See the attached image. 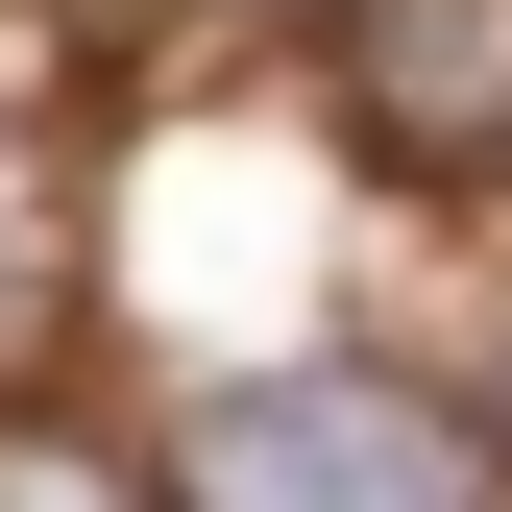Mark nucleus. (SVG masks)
<instances>
[{
  "instance_id": "1",
  "label": "nucleus",
  "mask_w": 512,
  "mask_h": 512,
  "mask_svg": "<svg viewBox=\"0 0 512 512\" xmlns=\"http://www.w3.org/2000/svg\"><path fill=\"white\" fill-rule=\"evenodd\" d=\"M171 512H488V439L391 366H269L171 439Z\"/></svg>"
},
{
  "instance_id": "2",
  "label": "nucleus",
  "mask_w": 512,
  "mask_h": 512,
  "mask_svg": "<svg viewBox=\"0 0 512 512\" xmlns=\"http://www.w3.org/2000/svg\"><path fill=\"white\" fill-rule=\"evenodd\" d=\"M342 74L391 171H488L512 147V0H342Z\"/></svg>"
},
{
  "instance_id": "3",
  "label": "nucleus",
  "mask_w": 512,
  "mask_h": 512,
  "mask_svg": "<svg viewBox=\"0 0 512 512\" xmlns=\"http://www.w3.org/2000/svg\"><path fill=\"white\" fill-rule=\"evenodd\" d=\"M49 317H74V196H49V171L0 147V391L49 366Z\"/></svg>"
},
{
  "instance_id": "4",
  "label": "nucleus",
  "mask_w": 512,
  "mask_h": 512,
  "mask_svg": "<svg viewBox=\"0 0 512 512\" xmlns=\"http://www.w3.org/2000/svg\"><path fill=\"white\" fill-rule=\"evenodd\" d=\"M0 512H171L122 439H0Z\"/></svg>"
},
{
  "instance_id": "5",
  "label": "nucleus",
  "mask_w": 512,
  "mask_h": 512,
  "mask_svg": "<svg viewBox=\"0 0 512 512\" xmlns=\"http://www.w3.org/2000/svg\"><path fill=\"white\" fill-rule=\"evenodd\" d=\"M98 49H220V25H342V0H74Z\"/></svg>"
}]
</instances>
